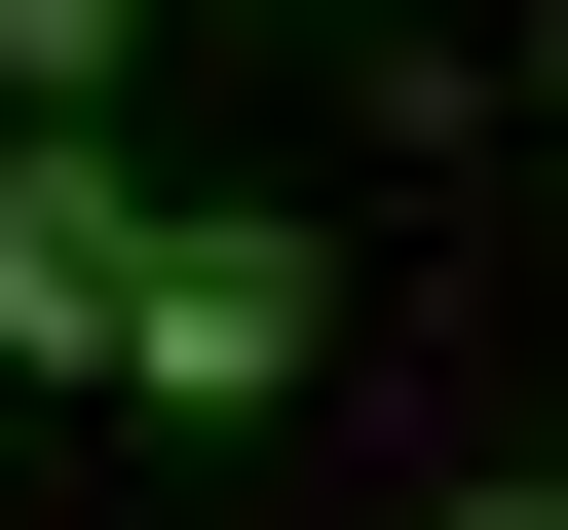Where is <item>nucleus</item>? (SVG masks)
<instances>
[{
	"label": "nucleus",
	"mask_w": 568,
	"mask_h": 530,
	"mask_svg": "<svg viewBox=\"0 0 568 530\" xmlns=\"http://www.w3.org/2000/svg\"><path fill=\"white\" fill-rule=\"evenodd\" d=\"M114 114H39V152H0V342H39V379H114Z\"/></svg>",
	"instance_id": "2"
},
{
	"label": "nucleus",
	"mask_w": 568,
	"mask_h": 530,
	"mask_svg": "<svg viewBox=\"0 0 568 530\" xmlns=\"http://www.w3.org/2000/svg\"><path fill=\"white\" fill-rule=\"evenodd\" d=\"M114 379H152V417H265V379H304V227H190V190H152V227H114Z\"/></svg>",
	"instance_id": "1"
},
{
	"label": "nucleus",
	"mask_w": 568,
	"mask_h": 530,
	"mask_svg": "<svg viewBox=\"0 0 568 530\" xmlns=\"http://www.w3.org/2000/svg\"><path fill=\"white\" fill-rule=\"evenodd\" d=\"M530 77H568V39H530Z\"/></svg>",
	"instance_id": "4"
},
{
	"label": "nucleus",
	"mask_w": 568,
	"mask_h": 530,
	"mask_svg": "<svg viewBox=\"0 0 568 530\" xmlns=\"http://www.w3.org/2000/svg\"><path fill=\"white\" fill-rule=\"evenodd\" d=\"M114 39H152V0H0V114H77V77H114Z\"/></svg>",
	"instance_id": "3"
}]
</instances>
